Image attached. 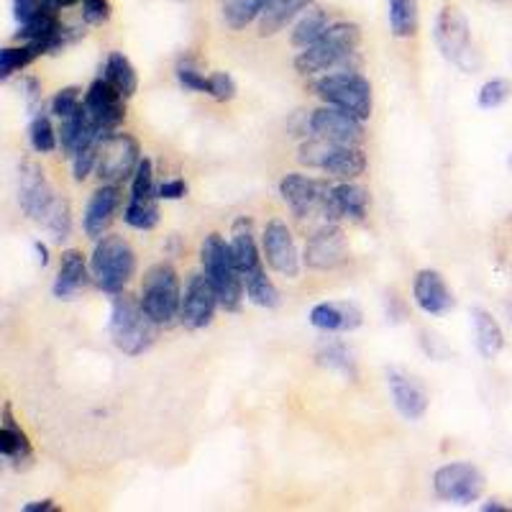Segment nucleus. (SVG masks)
I'll use <instances>...</instances> for the list:
<instances>
[{"label":"nucleus","instance_id":"obj_49","mask_svg":"<svg viewBox=\"0 0 512 512\" xmlns=\"http://www.w3.org/2000/svg\"><path fill=\"white\" fill-rule=\"evenodd\" d=\"M507 164H510V169H512V154H510V162H507Z\"/></svg>","mask_w":512,"mask_h":512},{"label":"nucleus","instance_id":"obj_11","mask_svg":"<svg viewBox=\"0 0 512 512\" xmlns=\"http://www.w3.org/2000/svg\"><path fill=\"white\" fill-rule=\"evenodd\" d=\"M482 469L469 461H454V464L441 466L433 474V489L443 502H454V505H472L482 497L484 492Z\"/></svg>","mask_w":512,"mask_h":512},{"label":"nucleus","instance_id":"obj_37","mask_svg":"<svg viewBox=\"0 0 512 512\" xmlns=\"http://www.w3.org/2000/svg\"><path fill=\"white\" fill-rule=\"evenodd\" d=\"M131 200H159L157 185H154V164L152 159H141L139 169L131 180Z\"/></svg>","mask_w":512,"mask_h":512},{"label":"nucleus","instance_id":"obj_20","mask_svg":"<svg viewBox=\"0 0 512 512\" xmlns=\"http://www.w3.org/2000/svg\"><path fill=\"white\" fill-rule=\"evenodd\" d=\"M121 208V190L118 185H103L100 190L93 192L85 216H82V228L88 233L90 239H103L105 231L111 228L116 210Z\"/></svg>","mask_w":512,"mask_h":512},{"label":"nucleus","instance_id":"obj_3","mask_svg":"<svg viewBox=\"0 0 512 512\" xmlns=\"http://www.w3.org/2000/svg\"><path fill=\"white\" fill-rule=\"evenodd\" d=\"M157 323L149 318L141 300L134 297L116 295L111 305V338L118 351L126 356H141L149 351L157 341Z\"/></svg>","mask_w":512,"mask_h":512},{"label":"nucleus","instance_id":"obj_45","mask_svg":"<svg viewBox=\"0 0 512 512\" xmlns=\"http://www.w3.org/2000/svg\"><path fill=\"white\" fill-rule=\"evenodd\" d=\"M54 510V500H39V502H29L24 505V512H49Z\"/></svg>","mask_w":512,"mask_h":512},{"label":"nucleus","instance_id":"obj_6","mask_svg":"<svg viewBox=\"0 0 512 512\" xmlns=\"http://www.w3.org/2000/svg\"><path fill=\"white\" fill-rule=\"evenodd\" d=\"M438 52L443 59L456 64L464 72H477L482 67V57L472 44V29L464 13L456 6H443L436 16V31H433Z\"/></svg>","mask_w":512,"mask_h":512},{"label":"nucleus","instance_id":"obj_22","mask_svg":"<svg viewBox=\"0 0 512 512\" xmlns=\"http://www.w3.org/2000/svg\"><path fill=\"white\" fill-rule=\"evenodd\" d=\"M361 320H364L361 310L344 300H328L310 310V326L326 333H351L361 326Z\"/></svg>","mask_w":512,"mask_h":512},{"label":"nucleus","instance_id":"obj_18","mask_svg":"<svg viewBox=\"0 0 512 512\" xmlns=\"http://www.w3.org/2000/svg\"><path fill=\"white\" fill-rule=\"evenodd\" d=\"M387 387H390L392 402H395L397 413L405 420H420L428 413V390L420 379H415L413 374H408L400 367L387 369Z\"/></svg>","mask_w":512,"mask_h":512},{"label":"nucleus","instance_id":"obj_28","mask_svg":"<svg viewBox=\"0 0 512 512\" xmlns=\"http://www.w3.org/2000/svg\"><path fill=\"white\" fill-rule=\"evenodd\" d=\"M103 77L111 82L113 88L123 95V98H131V95L139 90V75H136L134 64L123 52H111L105 59Z\"/></svg>","mask_w":512,"mask_h":512},{"label":"nucleus","instance_id":"obj_44","mask_svg":"<svg viewBox=\"0 0 512 512\" xmlns=\"http://www.w3.org/2000/svg\"><path fill=\"white\" fill-rule=\"evenodd\" d=\"M24 98H26V108H29L31 116L41 113V85L34 80V77H26L24 80Z\"/></svg>","mask_w":512,"mask_h":512},{"label":"nucleus","instance_id":"obj_8","mask_svg":"<svg viewBox=\"0 0 512 512\" xmlns=\"http://www.w3.org/2000/svg\"><path fill=\"white\" fill-rule=\"evenodd\" d=\"M297 159L305 167L320 169V172H328L331 177H341V180H356L367 172V157L361 152V146L331 144V141L315 139V136L308 144L300 146Z\"/></svg>","mask_w":512,"mask_h":512},{"label":"nucleus","instance_id":"obj_13","mask_svg":"<svg viewBox=\"0 0 512 512\" xmlns=\"http://www.w3.org/2000/svg\"><path fill=\"white\" fill-rule=\"evenodd\" d=\"M218 305H221V300H218L216 287L210 285L208 277L192 274L185 287V295H182L180 323L187 331H203L216 318Z\"/></svg>","mask_w":512,"mask_h":512},{"label":"nucleus","instance_id":"obj_39","mask_svg":"<svg viewBox=\"0 0 512 512\" xmlns=\"http://www.w3.org/2000/svg\"><path fill=\"white\" fill-rule=\"evenodd\" d=\"M177 82L190 93H210V77H205L190 59L177 64Z\"/></svg>","mask_w":512,"mask_h":512},{"label":"nucleus","instance_id":"obj_25","mask_svg":"<svg viewBox=\"0 0 512 512\" xmlns=\"http://www.w3.org/2000/svg\"><path fill=\"white\" fill-rule=\"evenodd\" d=\"M315 0H269L264 13L259 16V36L280 34L287 24L303 16Z\"/></svg>","mask_w":512,"mask_h":512},{"label":"nucleus","instance_id":"obj_14","mask_svg":"<svg viewBox=\"0 0 512 512\" xmlns=\"http://www.w3.org/2000/svg\"><path fill=\"white\" fill-rule=\"evenodd\" d=\"M262 249L264 256H267V264L274 272L287 277V280L300 277V254H297L295 239H292V231L287 228L285 221L274 218L264 226Z\"/></svg>","mask_w":512,"mask_h":512},{"label":"nucleus","instance_id":"obj_4","mask_svg":"<svg viewBox=\"0 0 512 512\" xmlns=\"http://www.w3.org/2000/svg\"><path fill=\"white\" fill-rule=\"evenodd\" d=\"M313 88L323 103L351 113L361 123L369 121V116H372V85H369L367 77L359 75L356 70L326 72V75H320L315 80Z\"/></svg>","mask_w":512,"mask_h":512},{"label":"nucleus","instance_id":"obj_32","mask_svg":"<svg viewBox=\"0 0 512 512\" xmlns=\"http://www.w3.org/2000/svg\"><path fill=\"white\" fill-rule=\"evenodd\" d=\"M318 361L323 364V367L333 369V372L338 374H344V377L349 379H356V374H359L354 351H351L346 344H341V341H326V344L320 346Z\"/></svg>","mask_w":512,"mask_h":512},{"label":"nucleus","instance_id":"obj_24","mask_svg":"<svg viewBox=\"0 0 512 512\" xmlns=\"http://www.w3.org/2000/svg\"><path fill=\"white\" fill-rule=\"evenodd\" d=\"M369 208V192L354 182H341V185L328 190V221L336 218H351V221H364Z\"/></svg>","mask_w":512,"mask_h":512},{"label":"nucleus","instance_id":"obj_21","mask_svg":"<svg viewBox=\"0 0 512 512\" xmlns=\"http://www.w3.org/2000/svg\"><path fill=\"white\" fill-rule=\"evenodd\" d=\"M228 244H231L233 262H236V269L241 272V280L246 282L249 277H256V274L264 272L262 251L256 246L254 228H251L249 218H239V221L233 223V233Z\"/></svg>","mask_w":512,"mask_h":512},{"label":"nucleus","instance_id":"obj_9","mask_svg":"<svg viewBox=\"0 0 512 512\" xmlns=\"http://www.w3.org/2000/svg\"><path fill=\"white\" fill-rule=\"evenodd\" d=\"M59 200L62 198L54 192L44 169L31 159L21 162V167H18V205L24 210V216L44 226L52 218Z\"/></svg>","mask_w":512,"mask_h":512},{"label":"nucleus","instance_id":"obj_41","mask_svg":"<svg viewBox=\"0 0 512 512\" xmlns=\"http://www.w3.org/2000/svg\"><path fill=\"white\" fill-rule=\"evenodd\" d=\"M236 93H239L236 80L228 72H213L210 75V98L218 100V103H228V100L236 98Z\"/></svg>","mask_w":512,"mask_h":512},{"label":"nucleus","instance_id":"obj_35","mask_svg":"<svg viewBox=\"0 0 512 512\" xmlns=\"http://www.w3.org/2000/svg\"><path fill=\"white\" fill-rule=\"evenodd\" d=\"M123 221L136 231H152L159 223L157 200H128L126 210H123Z\"/></svg>","mask_w":512,"mask_h":512},{"label":"nucleus","instance_id":"obj_7","mask_svg":"<svg viewBox=\"0 0 512 512\" xmlns=\"http://www.w3.org/2000/svg\"><path fill=\"white\" fill-rule=\"evenodd\" d=\"M141 305H144V310L157 326H172L175 318H180L182 290L180 277H177L172 264L159 262L144 274Z\"/></svg>","mask_w":512,"mask_h":512},{"label":"nucleus","instance_id":"obj_36","mask_svg":"<svg viewBox=\"0 0 512 512\" xmlns=\"http://www.w3.org/2000/svg\"><path fill=\"white\" fill-rule=\"evenodd\" d=\"M246 297H249L251 303L259 305V308H277L280 305V290L274 287V282L269 280L267 272L256 274V277H249L244 282Z\"/></svg>","mask_w":512,"mask_h":512},{"label":"nucleus","instance_id":"obj_1","mask_svg":"<svg viewBox=\"0 0 512 512\" xmlns=\"http://www.w3.org/2000/svg\"><path fill=\"white\" fill-rule=\"evenodd\" d=\"M359 44V26L351 24V21L331 24L315 44H310L308 49H300V54L295 57V70L308 77L326 75L333 70H351Z\"/></svg>","mask_w":512,"mask_h":512},{"label":"nucleus","instance_id":"obj_40","mask_svg":"<svg viewBox=\"0 0 512 512\" xmlns=\"http://www.w3.org/2000/svg\"><path fill=\"white\" fill-rule=\"evenodd\" d=\"M82 90L80 88H64L59 90L57 95L52 98V113L54 116L62 121V118L72 116V113H77L82 108Z\"/></svg>","mask_w":512,"mask_h":512},{"label":"nucleus","instance_id":"obj_23","mask_svg":"<svg viewBox=\"0 0 512 512\" xmlns=\"http://www.w3.org/2000/svg\"><path fill=\"white\" fill-rule=\"evenodd\" d=\"M90 274L93 272L88 269V262H85L82 251L77 249L62 251V259H59V274L52 285L54 297H57V300H70V297H75L77 292L88 287Z\"/></svg>","mask_w":512,"mask_h":512},{"label":"nucleus","instance_id":"obj_27","mask_svg":"<svg viewBox=\"0 0 512 512\" xmlns=\"http://www.w3.org/2000/svg\"><path fill=\"white\" fill-rule=\"evenodd\" d=\"M472 326H474V341H477V351L482 359L492 361L500 356L502 346H505V333H502L500 323L492 318L484 308L472 310Z\"/></svg>","mask_w":512,"mask_h":512},{"label":"nucleus","instance_id":"obj_2","mask_svg":"<svg viewBox=\"0 0 512 512\" xmlns=\"http://www.w3.org/2000/svg\"><path fill=\"white\" fill-rule=\"evenodd\" d=\"M200 264H203V274L210 280V285L216 287L221 308H226L228 313L241 310V303L246 297L244 280H241V272L233 262L231 244L223 239L221 233L205 236L203 246H200Z\"/></svg>","mask_w":512,"mask_h":512},{"label":"nucleus","instance_id":"obj_15","mask_svg":"<svg viewBox=\"0 0 512 512\" xmlns=\"http://www.w3.org/2000/svg\"><path fill=\"white\" fill-rule=\"evenodd\" d=\"M308 128L315 139L331 141V144L361 146V141H364V128H361L359 118L341 111V108H333V105L318 108V111L310 116Z\"/></svg>","mask_w":512,"mask_h":512},{"label":"nucleus","instance_id":"obj_16","mask_svg":"<svg viewBox=\"0 0 512 512\" xmlns=\"http://www.w3.org/2000/svg\"><path fill=\"white\" fill-rule=\"evenodd\" d=\"M123 95L113 88L105 77H98L85 93V111H88L90 121L103 131V134H113L126 118V105H123Z\"/></svg>","mask_w":512,"mask_h":512},{"label":"nucleus","instance_id":"obj_48","mask_svg":"<svg viewBox=\"0 0 512 512\" xmlns=\"http://www.w3.org/2000/svg\"><path fill=\"white\" fill-rule=\"evenodd\" d=\"M59 3H62V8H70L75 6V3H82V0H59Z\"/></svg>","mask_w":512,"mask_h":512},{"label":"nucleus","instance_id":"obj_26","mask_svg":"<svg viewBox=\"0 0 512 512\" xmlns=\"http://www.w3.org/2000/svg\"><path fill=\"white\" fill-rule=\"evenodd\" d=\"M0 454L8 464L21 466L26 461H31L34 451H31V443L26 438V433L18 428V423L11 415V405L3 408V425H0Z\"/></svg>","mask_w":512,"mask_h":512},{"label":"nucleus","instance_id":"obj_34","mask_svg":"<svg viewBox=\"0 0 512 512\" xmlns=\"http://www.w3.org/2000/svg\"><path fill=\"white\" fill-rule=\"evenodd\" d=\"M29 141L34 146V152L39 154H52L59 146V136L52 126V118L41 111L36 116H31L29 123Z\"/></svg>","mask_w":512,"mask_h":512},{"label":"nucleus","instance_id":"obj_12","mask_svg":"<svg viewBox=\"0 0 512 512\" xmlns=\"http://www.w3.org/2000/svg\"><path fill=\"white\" fill-rule=\"evenodd\" d=\"M328 190L331 187L305 175H285L280 182L282 200L297 218H313L320 213L328 221Z\"/></svg>","mask_w":512,"mask_h":512},{"label":"nucleus","instance_id":"obj_30","mask_svg":"<svg viewBox=\"0 0 512 512\" xmlns=\"http://www.w3.org/2000/svg\"><path fill=\"white\" fill-rule=\"evenodd\" d=\"M328 26H331L328 13L313 3V6H310L308 11L300 16V21L295 24V31H292V44H295L297 49H308L310 44H315L320 36L326 34Z\"/></svg>","mask_w":512,"mask_h":512},{"label":"nucleus","instance_id":"obj_43","mask_svg":"<svg viewBox=\"0 0 512 512\" xmlns=\"http://www.w3.org/2000/svg\"><path fill=\"white\" fill-rule=\"evenodd\" d=\"M159 200H182L187 195V182L175 177V180H164L162 185H157Z\"/></svg>","mask_w":512,"mask_h":512},{"label":"nucleus","instance_id":"obj_10","mask_svg":"<svg viewBox=\"0 0 512 512\" xmlns=\"http://www.w3.org/2000/svg\"><path fill=\"white\" fill-rule=\"evenodd\" d=\"M139 141L131 134H108L100 144L95 175L103 185H118V182L134 177L141 164Z\"/></svg>","mask_w":512,"mask_h":512},{"label":"nucleus","instance_id":"obj_47","mask_svg":"<svg viewBox=\"0 0 512 512\" xmlns=\"http://www.w3.org/2000/svg\"><path fill=\"white\" fill-rule=\"evenodd\" d=\"M482 510L484 512H489V510H507V507L500 505V502H497V500H492V502H487V505H482Z\"/></svg>","mask_w":512,"mask_h":512},{"label":"nucleus","instance_id":"obj_33","mask_svg":"<svg viewBox=\"0 0 512 512\" xmlns=\"http://www.w3.org/2000/svg\"><path fill=\"white\" fill-rule=\"evenodd\" d=\"M41 49L31 41H24L21 47H6L0 52V80H11L16 72H21L24 67H29L36 57H41Z\"/></svg>","mask_w":512,"mask_h":512},{"label":"nucleus","instance_id":"obj_19","mask_svg":"<svg viewBox=\"0 0 512 512\" xmlns=\"http://www.w3.org/2000/svg\"><path fill=\"white\" fill-rule=\"evenodd\" d=\"M413 297L418 308L423 313L433 315V318H441V315L451 313L456 305L454 292L448 290L443 274L436 272V269H420L415 274L413 282Z\"/></svg>","mask_w":512,"mask_h":512},{"label":"nucleus","instance_id":"obj_29","mask_svg":"<svg viewBox=\"0 0 512 512\" xmlns=\"http://www.w3.org/2000/svg\"><path fill=\"white\" fill-rule=\"evenodd\" d=\"M390 31L395 39H413L420 26L418 0H387Z\"/></svg>","mask_w":512,"mask_h":512},{"label":"nucleus","instance_id":"obj_5","mask_svg":"<svg viewBox=\"0 0 512 512\" xmlns=\"http://www.w3.org/2000/svg\"><path fill=\"white\" fill-rule=\"evenodd\" d=\"M90 272L100 290L108 295H121L136 274V251L123 236H103L95 244Z\"/></svg>","mask_w":512,"mask_h":512},{"label":"nucleus","instance_id":"obj_42","mask_svg":"<svg viewBox=\"0 0 512 512\" xmlns=\"http://www.w3.org/2000/svg\"><path fill=\"white\" fill-rule=\"evenodd\" d=\"M82 18L88 24H105L111 18V0H82Z\"/></svg>","mask_w":512,"mask_h":512},{"label":"nucleus","instance_id":"obj_17","mask_svg":"<svg viewBox=\"0 0 512 512\" xmlns=\"http://www.w3.org/2000/svg\"><path fill=\"white\" fill-rule=\"evenodd\" d=\"M346 259H349V244H346L344 231L336 223H323L305 246V264L310 269H318V272L341 267Z\"/></svg>","mask_w":512,"mask_h":512},{"label":"nucleus","instance_id":"obj_46","mask_svg":"<svg viewBox=\"0 0 512 512\" xmlns=\"http://www.w3.org/2000/svg\"><path fill=\"white\" fill-rule=\"evenodd\" d=\"M34 249H36V256H39L41 267H47V264H49V249H47V246L41 244V241H36Z\"/></svg>","mask_w":512,"mask_h":512},{"label":"nucleus","instance_id":"obj_31","mask_svg":"<svg viewBox=\"0 0 512 512\" xmlns=\"http://www.w3.org/2000/svg\"><path fill=\"white\" fill-rule=\"evenodd\" d=\"M269 0H223V21L228 29L241 31L259 21Z\"/></svg>","mask_w":512,"mask_h":512},{"label":"nucleus","instance_id":"obj_38","mask_svg":"<svg viewBox=\"0 0 512 512\" xmlns=\"http://www.w3.org/2000/svg\"><path fill=\"white\" fill-rule=\"evenodd\" d=\"M512 95V82L505 77H495V80H487L479 90V108L484 111H495L502 103H507Z\"/></svg>","mask_w":512,"mask_h":512}]
</instances>
